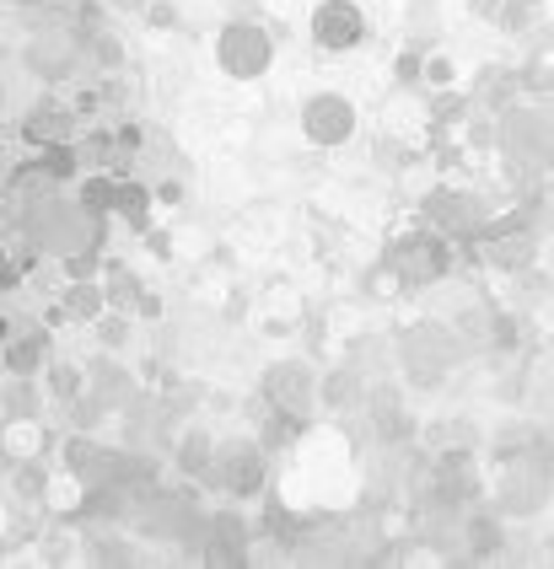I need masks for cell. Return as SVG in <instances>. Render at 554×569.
Here are the masks:
<instances>
[{"label": "cell", "instance_id": "cell-2", "mask_svg": "<svg viewBox=\"0 0 554 569\" xmlns=\"http://www.w3.org/2000/svg\"><path fill=\"white\" fill-rule=\"evenodd\" d=\"M393 269H398L404 284H436L447 269H453V248L442 242V231H415L409 242H398Z\"/></svg>", "mask_w": 554, "mask_h": 569}, {"label": "cell", "instance_id": "cell-4", "mask_svg": "<svg viewBox=\"0 0 554 569\" xmlns=\"http://www.w3.org/2000/svg\"><path fill=\"white\" fill-rule=\"evenodd\" d=\"M264 392H269V403H275L280 413L307 419V413H313V403H318V377H313L301 360H286V366H269Z\"/></svg>", "mask_w": 554, "mask_h": 569}, {"label": "cell", "instance_id": "cell-16", "mask_svg": "<svg viewBox=\"0 0 554 569\" xmlns=\"http://www.w3.org/2000/svg\"><path fill=\"white\" fill-rule=\"evenodd\" d=\"M501 548V527H495V516H468V553L474 559H489Z\"/></svg>", "mask_w": 554, "mask_h": 569}, {"label": "cell", "instance_id": "cell-5", "mask_svg": "<svg viewBox=\"0 0 554 569\" xmlns=\"http://www.w3.org/2000/svg\"><path fill=\"white\" fill-rule=\"evenodd\" d=\"M301 129L313 146H345L356 134V108L339 92H318L307 108H301Z\"/></svg>", "mask_w": 554, "mask_h": 569}, {"label": "cell", "instance_id": "cell-13", "mask_svg": "<svg viewBox=\"0 0 554 569\" xmlns=\"http://www.w3.org/2000/svg\"><path fill=\"white\" fill-rule=\"evenodd\" d=\"M6 457L11 462H28V457H38L43 451V425H38V413H22V419H6Z\"/></svg>", "mask_w": 554, "mask_h": 569}, {"label": "cell", "instance_id": "cell-11", "mask_svg": "<svg viewBox=\"0 0 554 569\" xmlns=\"http://www.w3.org/2000/svg\"><path fill=\"white\" fill-rule=\"evenodd\" d=\"M506 146L522 151L527 161H550V129H544V119H533V113H512L506 119Z\"/></svg>", "mask_w": 554, "mask_h": 569}, {"label": "cell", "instance_id": "cell-1", "mask_svg": "<svg viewBox=\"0 0 554 569\" xmlns=\"http://www.w3.org/2000/svg\"><path fill=\"white\" fill-rule=\"evenodd\" d=\"M216 60H221V70H227V76H237V81H254V76H264V70H269V60H275V43H269V32L254 28V22H231V28L221 32V43H216Z\"/></svg>", "mask_w": 554, "mask_h": 569}, {"label": "cell", "instance_id": "cell-9", "mask_svg": "<svg viewBox=\"0 0 554 569\" xmlns=\"http://www.w3.org/2000/svg\"><path fill=\"white\" fill-rule=\"evenodd\" d=\"M22 140H28V146H38V151L66 146V140H76V113H70L66 102H43V108H33V113H28Z\"/></svg>", "mask_w": 554, "mask_h": 569}, {"label": "cell", "instance_id": "cell-20", "mask_svg": "<svg viewBox=\"0 0 554 569\" xmlns=\"http://www.w3.org/2000/svg\"><path fill=\"white\" fill-rule=\"evenodd\" d=\"M0 108H6V76H0Z\"/></svg>", "mask_w": 554, "mask_h": 569}, {"label": "cell", "instance_id": "cell-6", "mask_svg": "<svg viewBox=\"0 0 554 569\" xmlns=\"http://www.w3.org/2000/svg\"><path fill=\"white\" fill-rule=\"evenodd\" d=\"M216 483L227 489L231 500H254L264 489V451L248 441L216 451Z\"/></svg>", "mask_w": 554, "mask_h": 569}, {"label": "cell", "instance_id": "cell-19", "mask_svg": "<svg viewBox=\"0 0 554 569\" xmlns=\"http://www.w3.org/2000/svg\"><path fill=\"white\" fill-rule=\"evenodd\" d=\"M108 6H125V11H135V6H146V0H108Z\"/></svg>", "mask_w": 554, "mask_h": 569}, {"label": "cell", "instance_id": "cell-12", "mask_svg": "<svg viewBox=\"0 0 554 569\" xmlns=\"http://www.w3.org/2000/svg\"><path fill=\"white\" fill-rule=\"evenodd\" d=\"M43 355H49V339H43V333H11V339L0 345V360H6L11 377H33L38 366H43Z\"/></svg>", "mask_w": 554, "mask_h": 569}, {"label": "cell", "instance_id": "cell-7", "mask_svg": "<svg viewBox=\"0 0 554 569\" xmlns=\"http://www.w3.org/2000/svg\"><path fill=\"white\" fill-rule=\"evenodd\" d=\"M425 216H431L436 231H453V237H479L489 221L485 204H479L474 193H453V189L431 193V199H425Z\"/></svg>", "mask_w": 554, "mask_h": 569}, {"label": "cell", "instance_id": "cell-14", "mask_svg": "<svg viewBox=\"0 0 554 569\" xmlns=\"http://www.w3.org/2000/svg\"><path fill=\"white\" fill-rule=\"evenodd\" d=\"M178 468H184V473H205L216 483V441H210L205 430L184 436V446H178Z\"/></svg>", "mask_w": 554, "mask_h": 569}, {"label": "cell", "instance_id": "cell-17", "mask_svg": "<svg viewBox=\"0 0 554 569\" xmlns=\"http://www.w3.org/2000/svg\"><path fill=\"white\" fill-rule=\"evenodd\" d=\"M22 413H38V392L28 377H17L6 387V419H22Z\"/></svg>", "mask_w": 554, "mask_h": 569}, {"label": "cell", "instance_id": "cell-15", "mask_svg": "<svg viewBox=\"0 0 554 569\" xmlns=\"http://www.w3.org/2000/svg\"><path fill=\"white\" fill-rule=\"evenodd\" d=\"M318 398H324L328 409H350V403H360V387L350 371H334V377L318 381Z\"/></svg>", "mask_w": 554, "mask_h": 569}, {"label": "cell", "instance_id": "cell-3", "mask_svg": "<svg viewBox=\"0 0 554 569\" xmlns=\"http://www.w3.org/2000/svg\"><path fill=\"white\" fill-rule=\"evenodd\" d=\"M360 38H366V11L356 0H318V11H313V43L318 49L345 54V49H356Z\"/></svg>", "mask_w": 554, "mask_h": 569}, {"label": "cell", "instance_id": "cell-8", "mask_svg": "<svg viewBox=\"0 0 554 569\" xmlns=\"http://www.w3.org/2000/svg\"><path fill=\"white\" fill-rule=\"evenodd\" d=\"M431 489H436V500L442 506H468L474 495H479V473H474V457L457 446V451H442L436 457V473H431Z\"/></svg>", "mask_w": 554, "mask_h": 569}, {"label": "cell", "instance_id": "cell-10", "mask_svg": "<svg viewBox=\"0 0 554 569\" xmlns=\"http://www.w3.org/2000/svg\"><path fill=\"white\" fill-rule=\"evenodd\" d=\"M70 60H76V43H70V32H43L28 43V64H33L43 81H66Z\"/></svg>", "mask_w": 554, "mask_h": 569}, {"label": "cell", "instance_id": "cell-18", "mask_svg": "<svg viewBox=\"0 0 554 569\" xmlns=\"http://www.w3.org/2000/svg\"><path fill=\"white\" fill-rule=\"evenodd\" d=\"M92 64H102V70H119V64H125V43H119L113 32H92Z\"/></svg>", "mask_w": 554, "mask_h": 569}]
</instances>
